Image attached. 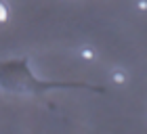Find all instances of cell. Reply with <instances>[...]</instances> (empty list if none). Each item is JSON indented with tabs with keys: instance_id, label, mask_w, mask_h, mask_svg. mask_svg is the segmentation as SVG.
<instances>
[{
	"instance_id": "cell-2",
	"label": "cell",
	"mask_w": 147,
	"mask_h": 134,
	"mask_svg": "<svg viewBox=\"0 0 147 134\" xmlns=\"http://www.w3.org/2000/svg\"><path fill=\"white\" fill-rule=\"evenodd\" d=\"M78 57L86 63H92L97 59V48L92 44H80L78 46Z\"/></svg>"
},
{
	"instance_id": "cell-1",
	"label": "cell",
	"mask_w": 147,
	"mask_h": 134,
	"mask_svg": "<svg viewBox=\"0 0 147 134\" xmlns=\"http://www.w3.org/2000/svg\"><path fill=\"white\" fill-rule=\"evenodd\" d=\"M128 71L124 69V67H111V71H109V82L111 84H116V86H126L128 84Z\"/></svg>"
},
{
	"instance_id": "cell-5",
	"label": "cell",
	"mask_w": 147,
	"mask_h": 134,
	"mask_svg": "<svg viewBox=\"0 0 147 134\" xmlns=\"http://www.w3.org/2000/svg\"><path fill=\"white\" fill-rule=\"evenodd\" d=\"M67 2H71V0H67Z\"/></svg>"
},
{
	"instance_id": "cell-3",
	"label": "cell",
	"mask_w": 147,
	"mask_h": 134,
	"mask_svg": "<svg viewBox=\"0 0 147 134\" xmlns=\"http://www.w3.org/2000/svg\"><path fill=\"white\" fill-rule=\"evenodd\" d=\"M11 19V6L6 0H0V23H6Z\"/></svg>"
},
{
	"instance_id": "cell-4",
	"label": "cell",
	"mask_w": 147,
	"mask_h": 134,
	"mask_svg": "<svg viewBox=\"0 0 147 134\" xmlns=\"http://www.w3.org/2000/svg\"><path fill=\"white\" fill-rule=\"evenodd\" d=\"M135 9L139 13H147V0H135Z\"/></svg>"
}]
</instances>
